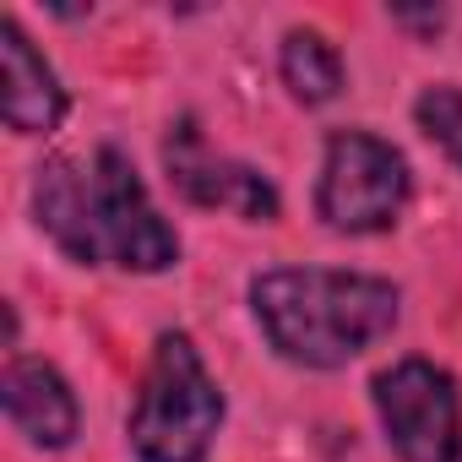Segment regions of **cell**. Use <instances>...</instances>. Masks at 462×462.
I'll list each match as a JSON object with an SVG mask.
<instances>
[{"label":"cell","mask_w":462,"mask_h":462,"mask_svg":"<svg viewBox=\"0 0 462 462\" xmlns=\"http://www.w3.org/2000/svg\"><path fill=\"white\" fill-rule=\"evenodd\" d=\"M251 316L278 359L300 370H343L397 327L402 294L370 273L273 267L251 278Z\"/></svg>","instance_id":"6da1fadb"},{"label":"cell","mask_w":462,"mask_h":462,"mask_svg":"<svg viewBox=\"0 0 462 462\" xmlns=\"http://www.w3.org/2000/svg\"><path fill=\"white\" fill-rule=\"evenodd\" d=\"M217 430H223V386L212 381L201 348L185 332H163L152 343V365L125 419L131 451L142 462H207Z\"/></svg>","instance_id":"7a4b0ae2"},{"label":"cell","mask_w":462,"mask_h":462,"mask_svg":"<svg viewBox=\"0 0 462 462\" xmlns=\"http://www.w3.org/2000/svg\"><path fill=\"white\" fill-rule=\"evenodd\" d=\"M413 196V169L402 147L375 131H332L316 180V212L332 235H386Z\"/></svg>","instance_id":"3957f363"},{"label":"cell","mask_w":462,"mask_h":462,"mask_svg":"<svg viewBox=\"0 0 462 462\" xmlns=\"http://www.w3.org/2000/svg\"><path fill=\"white\" fill-rule=\"evenodd\" d=\"M375 419L402 462H462V392L430 359H397L370 386Z\"/></svg>","instance_id":"277c9868"},{"label":"cell","mask_w":462,"mask_h":462,"mask_svg":"<svg viewBox=\"0 0 462 462\" xmlns=\"http://www.w3.org/2000/svg\"><path fill=\"white\" fill-rule=\"evenodd\" d=\"M93 180H98V228H104V256L125 273H169L180 262V235L152 207L136 163L120 147L93 152Z\"/></svg>","instance_id":"5b68a950"},{"label":"cell","mask_w":462,"mask_h":462,"mask_svg":"<svg viewBox=\"0 0 462 462\" xmlns=\"http://www.w3.org/2000/svg\"><path fill=\"white\" fill-rule=\"evenodd\" d=\"M163 163H169V180H174L196 207L240 212L245 223H273V217L283 212L278 185H273L262 169L240 163V158L212 152L207 136L196 131V120L169 125V136H163Z\"/></svg>","instance_id":"8992f818"},{"label":"cell","mask_w":462,"mask_h":462,"mask_svg":"<svg viewBox=\"0 0 462 462\" xmlns=\"http://www.w3.org/2000/svg\"><path fill=\"white\" fill-rule=\"evenodd\" d=\"M33 212L39 228L77 262V267H104V228H98V180L88 163L55 152L33 169Z\"/></svg>","instance_id":"52a82bcc"},{"label":"cell","mask_w":462,"mask_h":462,"mask_svg":"<svg viewBox=\"0 0 462 462\" xmlns=\"http://www.w3.org/2000/svg\"><path fill=\"white\" fill-rule=\"evenodd\" d=\"M0 402H6V419L17 424V435L39 451H66L82 430L77 392L50 359H12L6 375H0Z\"/></svg>","instance_id":"ba28073f"},{"label":"cell","mask_w":462,"mask_h":462,"mask_svg":"<svg viewBox=\"0 0 462 462\" xmlns=\"http://www.w3.org/2000/svg\"><path fill=\"white\" fill-rule=\"evenodd\" d=\"M0 109L17 136H50L66 120V88L55 77V66L33 50V39L23 33L17 17L0 23Z\"/></svg>","instance_id":"9c48e42d"},{"label":"cell","mask_w":462,"mask_h":462,"mask_svg":"<svg viewBox=\"0 0 462 462\" xmlns=\"http://www.w3.org/2000/svg\"><path fill=\"white\" fill-rule=\"evenodd\" d=\"M278 71H283V88L294 93V104L305 109H321L343 93L348 71H343V55L327 33L316 28H289L283 33V50H278Z\"/></svg>","instance_id":"30bf717a"},{"label":"cell","mask_w":462,"mask_h":462,"mask_svg":"<svg viewBox=\"0 0 462 462\" xmlns=\"http://www.w3.org/2000/svg\"><path fill=\"white\" fill-rule=\"evenodd\" d=\"M413 120H419V131L462 169V88H457V82L424 88V93L413 98Z\"/></svg>","instance_id":"8fae6325"},{"label":"cell","mask_w":462,"mask_h":462,"mask_svg":"<svg viewBox=\"0 0 462 462\" xmlns=\"http://www.w3.org/2000/svg\"><path fill=\"white\" fill-rule=\"evenodd\" d=\"M397 23H408V28H440L446 23V12H392Z\"/></svg>","instance_id":"7c38bea8"}]
</instances>
